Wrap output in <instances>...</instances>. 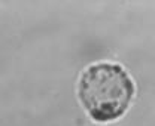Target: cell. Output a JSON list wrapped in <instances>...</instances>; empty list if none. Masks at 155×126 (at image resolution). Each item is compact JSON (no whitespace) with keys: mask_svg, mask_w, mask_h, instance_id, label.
Instances as JSON below:
<instances>
[{"mask_svg":"<svg viewBox=\"0 0 155 126\" xmlns=\"http://www.w3.org/2000/svg\"><path fill=\"white\" fill-rule=\"evenodd\" d=\"M134 83L118 64H96L82 73L79 98L96 122H110L121 117L134 96Z\"/></svg>","mask_w":155,"mask_h":126,"instance_id":"obj_1","label":"cell"}]
</instances>
